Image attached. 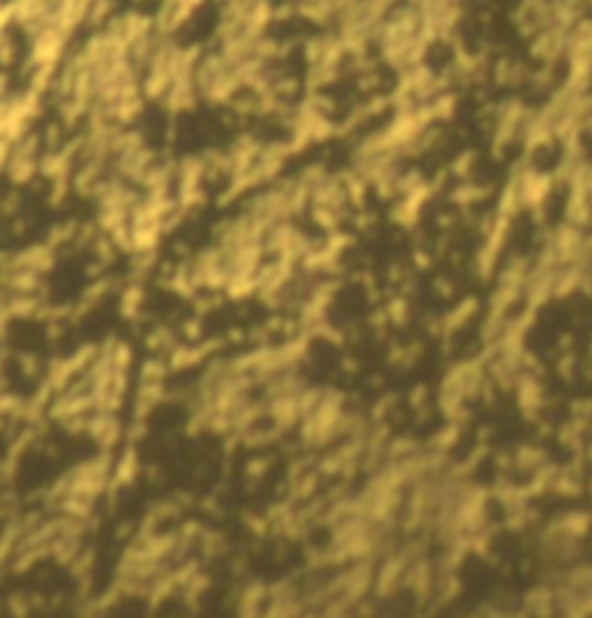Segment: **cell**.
I'll return each mask as SVG.
<instances>
[{"instance_id": "4dcf8cb0", "label": "cell", "mask_w": 592, "mask_h": 618, "mask_svg": "<svg viewBox=\"0 0 592 618\" xmlns=\"http://www.w3.org/2000/svg\"><path fill=\"white\" fill-rule=\"evenodd\" d=\"M405 358H407V347H402V344L387 347V361L393 364V367H405Z\"/></svg>"}, {"instance_id": "6da1fadb", "label": "cell", "mask_w": 592, "mask_h": 618, "mask_svg": "<svg viewBox=\"0 0 592 618\" xmlns=\"http://www.w3.org/2000/svg\"><path fill=\"white\" fill-rule=\"evenodd\" d=\"M407 564H411V558L402 552H393L387 555L382 564H378L376 569V578H373V593L378 601H387L399 593V589L405 586V572H407Z\"/></svg>"}, {"instance_id": "ba28073f", "label": "cell", "mask_w": 592, "mask_h": 618, "mask_svg": "<svg viewBox=\"0 0 592 618\" xmlns=\"http://www.w3.org/2000/svg\"><path fill=\"white\" fill-rule=\"evenodd\" d=\"M555 586L552 584H538L532 589V593H526L523 595V613H532V615H546V613H552V607H555Z\"/></svg>"}, {"instance_id": "ac0fdd59", "label": "cell", "mask_w": 592, "mask_h": 618, "mask_svg": "<svg viewBox=\"0 0 592 618\" xmlns=\"http://www.w3.org/2000/svg\"><path fill=\"white\" fill-rule=\"evenodd\" d=\"M523 211V203H520V191H517V182L509 176V185L500 191V200H497V214L503 217H517Z\"/></svg>"}, {"instance_id": "74e56055", "label": "cell", "mask_w": 592, "mask_h": 618, "mask_svg": "<svg viewBox=\"0 0 592 618\" xmlns=\"http://www.w3.org/2000/svg\"><path fill=\"white\" fill-rule=\"evenodd\" d=\"M341 367H344L347 373H352V370H356V367H358V364H356V358H350V356H344V358H341Z\"/></svg>"}, {"instance_id": "e0dca14e", "label": "cell", "mask_w": 592, "mask_h": 618, "mask_svg": "<svg viewBox=\"0 0 592 618\" xmlns=\"http://www.w3.org/2000/svg\"><path fill=\"white\" fill-rule=\"evenodd\" d=\"M558 526L567 531L569 538H578V540H581L587 531H589V526H592V517H589L587 512H567V514H560V517H558Z\"/></svg>"}, {"instance_id": "8fae6325", "label": "cell", "mask_w": 592, "mask_h": 618, "mask_svg": "<svg viewBox=\"0 0 592 618\" xmlns=\"http://www.w3.org/2000/svg\"><path fill=\"white\" fill-rule=\"evenodd\" d=\"M44 306L41 295H21V292H12L6 298V309L12 318H35L38 309Z\"/></svg>"}, {"instance_id": "7402d4cb", "label": "cell", "mask_w": 592, "mask_h": 618, "mask_svg": "<svg viewBox=\"0 0 592 618\" xmlns=\"http://www.w3.org/2000/svg\"><path fill=\"white\" fill-rule=\"evenodd\" d=\"M76 234H78V222L69 220V222H61L49 231V246H61V243H76Z\"/></svg>"}, {"instance_id": "484cf974", "label": "cell", "mask_w": 592, "mask_h": 618, "mask_svg": "<svg viewBox=\"0 0 592 618\" xmlns=\"http://www.w3.org/2000/svg\"><path fill=\"white\" fill-rule=\"evenodd\" d=\"M266 471H269V459H266V457H251V459L246 462V477H249V483H251V485H255Z\"/></svg>"}, {"instance_id": "d4e9b609", "label": "cell", "mask_w": 592, "mask_h": 618, "mask_svg": "<svg viewBox=\"0 0 592 618\" xmlns=\"http://www.w3.org/2000/svg\"><path fill=\"white\" fill-rule=\"evenodd\" d=\"M474 162H477V153L474 150H465V153H459L454 162H451V174L459 176V179H468L471 171H474Z\"/></svg>"}, {"instance_id": "ab89813d", "label": "cell", "mask_w": 592, "mask_h": 618, "mask_svg": "<svg viewBox=\"0 0 592 618\" xmlns=\"http://www.w3.org/2000/svg\"><path fill=\"white\" fill-rule=\"evenodd\" d=\"M589 491H592V483H589Z\"/></svg>"}, {"instance_id": "277c9868", "label": "cell", "mask_w": 592, "mask_h": 618, "mask_svg": "<svg viewBox=\"0 0 592 618\" xmlns=\"http://www.w3.org/2000/svg\"><path fill=\"white\" fill-rule=\"evenodd\" d=\"M12 266H23V269H32L38 275H47L52 266H55V246L38 243V246L23 249V251H18V255L12 258Z\"/></svg>"}, {"instance_id": "9c48e42d", "label": "cell", "mask_w": 592, "mask_h": 618, "mask_svg": "<svg viewBox=\"0 0 592 618\" xmlns=\"http://www.w3.org/2000/svg\"><path fill=\"white\" fill-rule=\"evenodd\" d=\"M142 304H145V289H142V284H139V280H133V284L124 286L119 309H122L124 318L136 324V321H142Z\"/></svg>"}, {"instance_id": "d6986e66", "label": "cell", "mask_w": 592, "mask_h": 618, "mask_svg": "<svg viewBox=\"0 0 592 618\" xmlns=\"http://www.w3.org/2000/svg\"><path fill=\"white\" fill-rule=\"evenodd\" d=\"M165 376H171V367H168V356L150 353V358L142 364V382H165Z\"/></svg>"}, {"instance_id": "4316f807", "label": "cell", "mask_w": 592, "mask_h": 618, "mask_svg": "<svg viewBox=\"0 0 592 618\" xmlns=\"http://www.w3.org/2000/svg\"><path fill=\"white\" fill-rule=\"evenodd\" d=\"M18 361H21L23 376L35 378V376L41 373V361H38V356H32V353H18Z\"/></svg>"}, {"instance_id": "cb8c5ba5", "label": "cell", "mask_w": 592, "mask_h": 618, "mask_svg": "<svg viewBox=\"0 0 592 618\" xmlns=\"http://www.w3.org/2000/svg\"><path fill=\"white\" fill-rule=\"evenodd\" d=\"M179 335H182V341H191V344L203 341V315H194V318L182 321V324H179Z\"/></svg>"}, {"instance_id": "30bf717a", "label": "cell", "mask_w": 592, "mask_h": 618, "mask_svg": "<svg viewBox=\"0 0 592 618\" xmlns=\"http://www.w3.org/2000/svg\"><path fill=\"white\" fill-rule=\"evenodd\" d=\"M543 466H546V451H543L540 445H534V442L517 445V451H514V468L526 471V474H534V471L543 468Z\"/></svg>"}, {"instance_id": "603a6c76", "label": "cell", "mask_w": 592, "mask_h": 618, "mask_svg": "<svg viewBox=\"0 0 592 618\" xmlns=\"http://www.w3.org/2000/svg\"><path fill=\"white\" fill-rule=\"evenodd\" d=\"M200 543H203V552H205V558H217V555H223V552H225V538L220 535V531H205V529H203V538H200Z\"/></svg>"}, {"instance_id": "f1b7e54d", "label": "cell", "mask_w": 592, "mask_h": 618, "mask_svg": "<svg viewBox=\"0 0 592 618\" xmlns=\"http://www.w3.org/2000/svg\"><path fill=\"white\" fill-rule=\"evenodd\" d=\"M30 607H32V598H26L21 593H15L9 598V613L12 615H26V613H30Z\"/></svg>"}, {"instance_id": "ffe728a7", "label": "cell", "mask_w": 592, "mask_h": 618, "mask_svg": "<svg viewBox=\"0 0 592 618\" xmlns=\"http://www.w3.org/2000/svg\"><path fill=\"white\" fill-rule=\"evenodd\" d=\"M462 437V422H454V419H448L445 428L436 433V437L431 439V448H440V451H451Z\"/></svg>"}, {"instance_id": "e575fe53", "label": "cell", "mask_w": 592, "mask_h": 618, "mask_svg": "<svg viewBox=\"0 0 592 618\" xmlns=\"http://www.w3.org/2000/svg\"><path fill=\"white\" fill-rule=\"evenodd\" d=\"M413 266H416V269H428V266H431V255H428V251L416 249L413 251Z\"/></svg>"}, {"instance_id": "836d02e7", "label": "cell", "mask_w": 592, "mask_h": 618, "mask_svg": "<svg viewBox=\"0 0 592 618\" xmlns=\"http://www.w3.org/2000/svg\"><path fill=\"white\" fill-rule=\"evenodd\" d=\"M243 341H249V332H243L240 327H231L229 335H225V344H243Z\"/></svg>"}, {"instance_id": "83f0119b", "label": "cell", "mask_w": 592, "mask_h": 618, "mask_svg": "<svg viewBox=\"0 0 592 618\" xmlns=\"http://www.w3.org/2000/svg\"><path fill=\"white\" fill-rule=\"evenodd\" d=\"M145 433H148V422H145V419H133V425L124 428V439H128L130 445H136L139 439L145 437Z\"/></svg>"}, {"instance_id": "3957f363", "label": "cell", "mask_w": 592, "mask_h": 618, "mask_svg": "<svg viewBox=\"0 0 592 618\" xmlns=\"http://www.w3.org/2000/svg\"><path fill=\"white\" fill-rule=\"evenodd\" d=\"M514 396H517V404H520V413H523L529 422H538V413L543 407V387L538 382V376L523 370L514 385Z\"/></svg>"}, {"instance_id": "52a82bcc", "label": "cell", "mask_w": 592, "mask_h": 618, "mask_svg": "<svg viewBox=\"0 0 592 618\" xmlns=\"http://www.w3.org/2000/svg\"><path fill=\"white\" fill-rule=\"evenodd\" d=\"M477 312H480V301L477 298H465L457 306H451L448 315L442 318V339H451V335H457L462 327H468V321Z\"/></svg>"}, {"instance_id": "9a60e30c", "label": "cell", "mask_w": 592, "mask_h": 618, "mask_svg": "<svg viewBox=\"0 0 592 618\" xmlns=\"http://www.w3.org/2000/svg\"><path fill=\"white\" fill-rule=\"evenodd\" d=\"M133 231V251H159L162 243V226H130Z\"/></svg>"}, {"instance_id": "7a4b0ae2", "label": "cell", "mask_w": 592, "mask_h": 618, "mask_svg": "<svg viewBox=\"0 0 592 618\" xmlns=\"http://www.w3.org/2000/svg\"><path fill=\"white\" fill-rule=\"evenodd\" d=\"M87 437L102 448V451H113V445H119L124 439V428L116 413L93 411L87 419Z\"/></svg>"}, {"instance_id": "2e32d148", "label": "cell", "mask_w": 592, "mask_h": 618, "mask_svg": "<svg viewBox=\"0 0 592 618\" xmlns=\"http://www.w3.org/2000/svg\"><path fill=\"white\" fill-rule=\"evenodd\" d=\"M309 217H312V222L321 229V231H335L341 229V220H344V211H338V208H330V205H321V203H312L309 205Z\"/></svg>"}, {"instance_id": "d590c367", "label": "cell", "mask_w": 592, "mask_h": 618, "mask_svg": "<svg viewBox=\"0 0 592 618\" xmlns=\"http://www.w3.org/2000/svg\"><path fill=\"white\" fill-rule=\"evenodd\" d=\"M130 535H136V523H130V520H128V523H122V526L116 529V538H122V540H128Z\"/></svg>"}, {"instance_id": "7c38bea8", "label": "cell", "mask_w": 592, "mask_h": 618, "mask_svg": "<svg viewBox=\"0 0 592 618\" xmlns=\"http://www.w3.org/2000/svg\"><path fill=\"white\" fill-rule=\"evenodd\" d=\"M491 196V185H477V182H459V185L454 188V194H451V200H454L459 208H471L477 203H483Z\"/></svg>"}, {"instance_id": "4fadbf2b", "label": "cell", "mask_w": 592, "mask_h": 618, "mask_svg": "<svg viewBox=\"0 0 592 618\" xmlns=\"http://www.w3.org/2000/svg\"><path fill=\"white\" fill-rule=\"evenodd\" d=\"M258 275H229V284H225V298L229 301H246L251 295H258Z\"/></svg>"}, {"instance_id": "d6a6232c", "label": "cell", "mask_w": 592, "mask_h": 618, "mask_svg": "<svg viewBox=\"0 0 592 618\" xmlns=\"http://www.w3.org/2000/svg\"><path fill=\"white\" fill-rule=\"evenodd\" d=\"M558 373L569 382L572 373H575V353H563V356H560V361H558Z\"/></svg>"}, {"instance_id": "5b68a950", "label": "cell", "mask_w": 592, "mask_h": 618, "mask_svg": "<svg viewBox=\"0 0 592 618\" xmlns=\"http://www.w3.org/2000/svg\"><path fill=\"white\" fill-rule=\"evenodd\" d=\"M142 474V462H139V451H136V445H130L128 442V448L122 451V457H119V462L113 466V480H110V485H116V488H128V485H133L136 483V477Z\"/></svg>"}, {"instance_id": "5bb4252c", "label": "cell", "mask_w": 592, "mask_h": 618, "mask_svg": "<svg viewBox=\"0 0 592 618\" xmlns=\"http://www.w3.org/2000/svg\"><path fill=\"white\" fill-rule=\"evenodd\" d=\"M145 344H148V350L150 353H159V356H168L171 350L179 344V335L168 327V324H157L150 332H148V339H145Z\"/></svg>"}, {"instance_id": "8d00e7d4", "label": "cell", "mask_w": 592, "mask_h": 618, "mask_svg": "<svg viewBox=\"0 0 592 618\" xmlns=\"http://www.w3.org/2000/svg\"><path fill=\"white\" fill-rule=\"evenodd\" d=\"M145 474H148V480H150V483H159V480H162V471H159V466H148V468H145Z\"/></svg>"}, {"instance_id": "44dd1931", "label": "cell", "mask_w": 592, "mask_h": 618, "mask_svg": "<svg viewBox=\"0 0 592 618\" xmlns=\"http://www.w3.org/2000/svg\"><path fill=\"white\" fill-rule=\"evenodd\" d=\"M387 318L393 327H405L407 318H411V306H407V295H393V298L385 304Z\"/></svg>"}, {"instance_id": "1f68e13d", "label": "cell", "mask_w": 592, "mask_h": 618, "mask_svg": "<svg viewBox=\"0 0 592 618\" xmlns=\"http://www.w3.org/2000/svg\"><path fill=\"white\" fill-rule=\"evenodd\" d=\"M407 402H411L413 411H422V407H428V387H425V385L413 387V390H411V399H407Z\"/></svg>"}, {"instance_id": "f35d334b", "label": "cell", "mask_w": 592, "mask_h": 618, "mask_svg": "<svg viewBox=\"0 0 592 618\" xmlns=\"http://www.w3.org/2000/svg\"><path fill=\"white\" fill-rule=\"evenodd\" d=\"M584 457H587V459H589V462H592V442H589V445H587V451H584Z\"/></svg>"}, {"instance_id": "f546056e", "label": "cell", "mask_w": 592, "mask_h": 618, "mask_svg": "<svg viewBox=\"0 0 592 618\" xmlns=\"http://www.w3.org/2000/svg\"><path fill=\"white\" fill-rule=\"evenodd\" d=\"M433 292L440 295V298H445V301H448V298H454V292H457V289H454V280H451V277H436V280H433Z\"/></svg>"}, {"instance_id": "8992f818", "label": "cell", "mask_w": 592, "mask_h": 618, "mask_svg": "<svg viewBox=\"0 0 592 618\" xmlns=\"http://www.w3.org/2000/svg\"><path fill=\"white\" fill-rule=\"evenodd\" d=\"M269 604V586H266L263 581H249L240 595H237V613L240 615H260L266 613L263 607Z\"/></svg>"}]
</instances>
